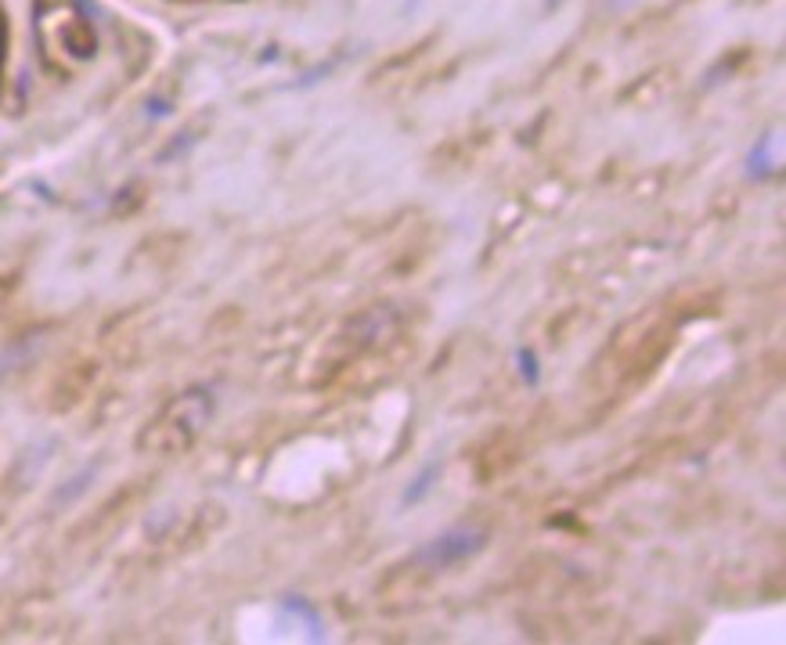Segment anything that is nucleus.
Wrapping results in <instances>:
<instances>
[{"mask_svg": "<svg viewBox=\"0 0 786 645\" xmlns=\"http://www.w3.org/2000/svg\"><path fill=\"white\" fill-rule=\"evenodd\" d=\"M210 411H213L210 394H206V389H192V394L173 400V405L159 414L152 425H148L142 447L159 451V455L181 451V447H188L195 436H199L202 425L210 422Z\"/></svg>", "mask_w": 786, "mask_h": 645, "instance_id": "f257e3e1", "label": "nucleus"}, {"mask_svg": "<svg viewBox=\"0 0 786 645\" xmlns=\"http://www.w3.org/2000/svg\"><path fill=\"white\" fill-rule=\"evenodd\" d=\"M477 541H480L477 534H451V537H444V541H437V545L426 551L422 559H430L433 567H447V562L469 556V551L477 548Z\"/></svg>", "mask_w": 786, "mask_h": 645, "instance_id": "f03ea898", "label": "nucleus"}]
</instances>
